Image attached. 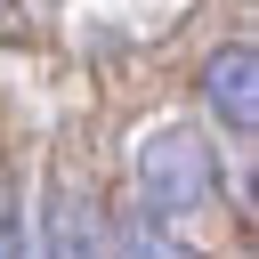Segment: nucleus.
Segmentation results:
<instances>
[{"label":"nucleus","mask_w":259,"mask_h":259,"mask_svg":"<svg viewBox=\"0 0 259 259\" xmlns=\"http://www.w3.org/2000/svg\"><path fill=\"white\" fill-rule=\"evenodd\" d=\"M138 194H146L154 227L210 210L219 202V154L202 146V130H146L138 138Z\"/></svg>","instance_id":"obj_1"},{"label":"nucleus","mask_w":259,"mask_h":259,"mask_svg":"<svg viewBox=\"0 0 259 259\" xmlns=\"http://www.w3.org/2000/svg\"><path fill=\"white\" fill-rule=\"evenodd\" d=\"M202 97H210V113L227 121V138H251V130H259V49H251V40H227V49L202 65Z\"/></svg>","instance_id":"obj_2"},{"label":"nucleus","mask_w":259,"mask_h":259,"mask_svg":"<svg viewBox=\"0 0 259 259\" xmlns=\"http://www.w3.org/2000/svg\"><path fill=\"white\" fill-rule=\"evenodd\" d=\"M40 259H113L97 202H81V186H49V219H40Z\"/></svg>","instance_id":"obj_3"},{"label":"nucleus","mask_w":259,"mask_h":259,"mask_svg":"<svg viewBox=\"0 0 259 259\" xmlns=\"http://www.w3.org/2000/svg\"><path fill=\"white\" fill-rule=\"evenodd\" d=\"M113 259H202V251H186L170 227L138 219V227H121V235H113Z\"/></svg>","instance_id":"obj_4"},{"label":"nucleus","mask_w":259,"mask_h":259,"mask_svg":"<svg viewBox=\"0 0 259 259\" xmlns=\"http://www.w3.org/2000/svg\"><path fill=\"white\" fill-rule=\"evenodd\" d=\"M0 259H40V243L24 235V219H16V210L0 219Z\"/></svg>","instance_id":"obj_5"}]
</instances>
